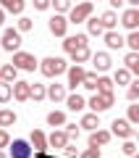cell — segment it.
I'll return each instance as SVG.
<instances>
[{
    "label": "cell",
    "mask_w": 139,
    "mask_h": 158,
    "mask_svg": "<svg viewBox=\"0 0 139 158\" xmlns=\"http://www.w3.org/2000/svg\"><path fill=\"white\" fill-rule=\"evenodd\" d=\"M39 71L45 74V77H50V79H55V77H61V74H66L68 71V63H66V58H42L39 61Z\"/></svg>",
    "instance_id": "1"
},
{
    "label": "cell",
    "mask_w": 139,
    "mask_h": 158,
    "mask_svg": "<svg viewBox=\"0 0 139 158\" xmlns=\"http://www.w3.org/2000/svg\"><path fill=\"white\" fill-rule=\"evenodd\" d=\"M113 103H116V95H113V92H95V95L87 100V106L95 113H105L108 108H113Z\"/></svg>",
    "instance_id": "2"
},
{
    "label": "cell",
    "mask_w": 139,
    "mask_h": 158,
    "mask_svg": "<svg viewBox=\"0 0 139 158\" xmlns=\"http://www.w3.org/2000/svg\"><path fill=\"white\" fill-rule=\"evenodd\" d=\"M11 63L18 69V71H34V69H39V61L32 56V53H26V50H16Z\"/></svg>",
    "instance_id": "3"
},
{
    "label": "cell",
    "mask_w": 139,
    "mask_h": 158,
    "mask_svg": "<svg viewBox=\"0 0 139 158\" xmlns=\"http://www.w3.org/2000/svg\"><path fill=\"white\" fill-rule=\"evenodd\" d=\"M92 11H95V6H92L89 0H81V3H76V6L68 11V21L71 24H81V21H87V19L92 16Z\"/></svg>",
    "instance_id": "4"
},
{
    "label": "cell",
    "mask_w": 139,
    "mask_h": 158,
    "mask_svg": "<svg viewBox=\"0 0 139 158\" xmlns=\"http://www.w3.org/2000/svg\"><path fill=\"white\" fill-rule=\"evenodd\" d=\"M0 48L3 50H21V32L18 29H3V37H0Z\"/></svg>",
    "instance_id": "5"
},
{
    "label": "cell",
    "mask_w": 139,
    "mask_h": 158,
    "mask_svg": "<svg viewBox=\"0 0 139 158\" xmlns=\"http://www.w3.org/2000/svg\"><path fill=\"white\" fill-rule=\"evenodd\" d=\"M61 45H63V50H66L68 56H73L76 50H81V48H87L89 42H87V34H66Z\"/></svg>",
    "instance_id": "6"
},
{
    "label": "cell",
    "mask_w": 139,
    "mask_h": 158,
    "mask_svg": "<svg viewBox=\"0 0 139 158\" xmlns=\"http://www.w3.org/2000/svg\"><path fill=\"white\" fill-rule=\"evenodd\" d=\"M68 19H66V13H55V16L47 21V29H50V34H55V37H66L68 34Z\"/></svg>",
    "instance_id": "7"
},
{
    "label": "cell",
    "mask_w": 139,
    "mask_h": 158,
    "mask_svg": "<svg viewBox=\"0 0 139 158\" xmlns=\"http://www.w3.org/2000/svg\"><path fill=\"white\" fill-rule=\"evenodd\" d=\"M110 132H113V135H116V137H121V140H131V137L137 135L129 118H116V121H113V124H110Z\"/></svg>",
    "instance_id": "8"
},
{
    "label": "cell",
    "mask_w": 139,
    "mask_h": 158,
    "mask_svg": "<svg viewBox=\"0 0 139 158\" xmlns=\"http://www.w3.org/2000/svg\"><path fill=\"white\" fill-rule=\"evenodd\" d=\"M68 87L71 90H76V87L84 85V77H87V69L81 66V63H73V66H68Z\"/></svg>",
    "instance_id": "9"
},
{
    "label": "cell",
    "mask_w": 139,
    "mask_h": 158,
    "mask_svg": "<svg viewBox=\"0 0 139 158\" xmlns=\"http://www.w3.org/2000/svg\"><path fill=\"white\" fill-rule=\"evenodd\" d=\"M34 150H32V142L29 140H13L11 145V158H32Z\"/></svg>",
    "instance_id": "10"
},
{
    "label": "cell",
    "mask_w": 139,
    "mask_h": 158,
    "mask_svg": "<svg viewBox=\"0 0 139 158\" xmlns=\"http://www.w3.org/2000/svg\"><path fill=\"white\" fill-rule=\"evenodd\" d=\"M13 98H16L18 103H26L32 100V82H13Z\"/></svg>",
    "instance_id": "11"
},
{
    "label": "cell",
    "mask_w": 139,
    "mask_h": 158,
    "mask_svg": "<svg viewBox=\"0 0 139 158\" xmlns=\"http://www.w3.org/2000/svg\"><path fill=\"white\" fill-rule=\"evenodd\" d=\"M121 24L129 29V32L139 29V8H126V11L121 13Z\"/></svg>",
    "instance_id": "12"
},
{
    "label": "cell",
    "mask_w": 139,
    "mask_h": 158,
    "mask_svg": "<svg viewBox=\"0 0 139 158\" xmlns=\"http://www.w3.org/2000/svg\"><path fill=\"white\" fill-rule=\"evenodd\" d=\"M29 142H32V148L34 150H39V153H45L47 150V135H45L42 129H32V135H29Z\"/></svg>",
    "instance_id": "13"
},
{
    "label": "cell",
    "mask_w": 139,
    "mask_h": 158,
    "mask_svg": "<svg viewBox=\"0 0 139 158\" xmlns=\"http://www.w3.org/2000/svg\"><path fill=\"white\" fill-rule=\"evenodd\" d=\"M71 142V137L66 135V129H53V135H47V145L50 148H66Z\"/></svg>",
    "instance_id": "14"
},
{
    "label": "cell",
    "mask_w": 139,
    "mask_h": 158,
    "mask_svg": "<svg viewBox=\"0 0 139 158\" xmlns=\"http://www.w3.org/2000/svg\"><path fill=\"white\" fill-rule=\"evenodd\" d=\"M92 63H95V71H108L110 69V53H105V50H100V53H92Z\"/></svg>",
    "instance_id": "15"
},
{
    "label": "cell",
    "mask_w": 139,
    "mask_h": 158,
    "mask_svg": "<svg viewBox=\"0 0 139 158\" xmlns=\"http://www.w3.org/2000/svg\"><path fill=\"white\" fill-rule=\"evenodd\" d=\"M102 37H105V45L110 48V50H121V48L126 45V37H121V34H118L116 29H110V32H105Z\"/></svg>",
    "instance_id": "16"
},
{
    "label": "cell",
    "mask_w": 139,
    "mask_h": 158,
    "mask_svg": "<svg viewBox=\"0 0 139 158\" xmlns=\"http://www.w3.org/2000/svg\"><path fill=\"white\" fill-rule=\"evenodd\" d=\"M110 137H113V132L110 129H95V132H89V145H108L110 142Z\"/></svg>",
    "instance_id": "17"
},
{
    "label": "cell",
    "mask_w": 139,
    "mask_h": 158,
    "mask_svg": "<svg viewBox=\"0 0 139 158\" xmlns=\"http://www.w3.org/2000/svg\"><path fill=\"white\" fill-rule=\"evenodd\" d=\"M79 127H81V129H89V132H95L97 127H100V113H95V111L84 113V116H81V121H79Z\"/></svg>",
    "instance_id": "18"
},
{
    "label": "cell",
    "mask_w": 139,
    "mask_h": 158,
    "mask_svg": "<svg viewBox=\"0 0 139 158\" xmlns=\"http://www.w3.org/2000/svg\"><path fill=\"white\" fill-rule=\"evenodd\" d=\"M0 8L6 13H16V16H21L24 8H26V3L24 0H0Z\"/></svg>",
    "instance_id": "19"
},
{
    "label": "cell",
    "mask_w": 139,
    "mask_h": 158,
    "mask_svg": "<svg viewBox=\"0 0 139 158\" xmlns=\"http://www.w3.org/2000/svg\"><path fill=\"white\" fill-rule=\"evenodd\" d=\"M47 98H50V100L53 103H61V100H66V85H58V82H55V85H47Z\"/></svg>",
    "instance_id": "20"
},
{
    "label": "cell",
    "mask_w": 139,
    "mask_h": 158,
    "mask_svg": "<svg viewBox=\"0 0 139 158\" xmlns=\"http://www.w3.org/2000/svg\"><path fill=\"white\" fill-rule=\"evenodd\" d=\"M66 106H68V111L79 113V111H84V108H87V100H84L79 92H73V95H68V98H66Z\"/></svg>",
    "instance_id": "21"
},
{
    "label": "cell",
    "mask_w": 139,
    "mask_h": 158,
    "mask_svg": "<svg viewBox=\"0 0 139 158\" xmlns=\"http://www.w3.org/2000/svg\"><path fill=\"white\" fill-rule=\"evenodd\" d=\"M100 24L105 27V32H110V29H116V27H118V13L113 11V8H110V11H105V13L100 16Z\"/></svg>",
    "instance_id": "22"
},
{
    "label": "cell",
    "mask_w": 139,
    "mask_h": 158,
    "mask_svg": "<svg viewBox=\"0 0 139 158\" xmlns=\"http://www.w3.org/2000/svg\"><path fill=\"white\" fill-rule=\"evenodd\" d=\"M123 63H126V69L131 74H137V77H139V53L137 50H129L126 58H123Z\"/></svg>",
    "instance_id": "23"
},
{
    "label": "cell",
    "mask_w": 139,
    "mask_h": 158,
    "mask_svg": "<svg viewBox=\"0 0 139 158\" xmlns=\"http://www.w3.org/2000/svg\"><path fill=\"white\" fill-rule=\"evenodd\" d=\"M87 32L92 34V37H102V34H105V27L100 24V19L89 16V19H87Z\"/></svg>",
    "instance_id": "24"
},
{
    "label": "cell",
    "mask_w": 139,
    "mask_h": 158,
    "mask_svg": "<svg viewBox=\"0 0 139 158\" xmlns=\"http://www.w3.org/2000/svg\"><path fill=\"white\" fill-rule=\"evenodd\" d=\"M47 127H53V129L66 127V113H63V111H50V113H47Z\"/></svg>",
    "instance_id": "25"
},
{
    "label": "cell",
    "mask_w": 139,
    "mask_h": 158,
    "mask_svg": "<svg viewBox=\"0 0 139 158\" xmlns=\"http://www.w3.org/2000/svg\"><path fill=\"white\" fill-rule=\"evenodd\" d=\"M0 74H3V82H16V77H18V69L13 66V63H3L0 66Z\"/></svg>",
    "instance_id": "26"
},
{
    "label": "cell",
    "mask_w": 139,
    "mask_h": 158,
    "mask_svg": "<svg viewBox=\"0 0 139 158\" xmlns=\"http://www.w3.org/2000/svg\"><path fill=\"white\" fill-rule=\"evenodd\" d=\"M16 124V113L11 108H0V127L6 129V127H13Z\"/></svg>",
    "instance_id": "27"
},
{
    "label": "cell",
    "mask_w": 139,
    "mask_h": 158,
    "mask_svg": "<svg viewBox=\"0 0 139 158\" xmlns=\"http://www.w3.org/2000/svg\"><path fill=\"white\" fill-rule=\"evenodd\" d=\"M113 82H116V85H131V71H129V69L126 66H123V69H118V71L116 74H113Z\"/></svg>",
    "instance_id": "28"
},
{
    "label": "cell",
    "mask_w": 139,
    "mask_h": 158,
    "mask_svg": "<svg viewBox=\"0 0 139 158\" xmlns=\"http://www.w3.org/2000/svg\"><path fill=\"white\" fill-rule=\"evenodd\" d=\"M71 61H73V63H87V61H92V50H89V45L81 48V50H76V53L71 56Z\"/></svg>",
    "instance_id": "29"
},
{
    "label": "cell",
    "mask_w": 139,
    "mask_h": 158,
    "mask_svg": "<svg viewBox=\"0 0 139 158\" xmlns=\"http://www.w3.org/2000/svg\"><path fill=\"white\" fill-rule=\"evenodd\" d=\"M126 98H129L131 103H137V100H139V77H137V79H131V85L126 87Z\"/></svg>",
    "instance_id": "30"
},
{
    "label": "cell",
    "mask_w": 139,
    "mask_h": 158,
    "mask_svg": "<svg viewBox=\"0 0 139 158\" xmlns=\"http://www.w3.org/2000/svg\"><path fill=\"white\" fill-rule=\"evenodd\" d=\"M13 98V85L11 82H0V103H8Z\"/></svg>",
    "instance_id": "31"
},
{
    "label": "cell",
    "mask_w": 139,
    "mask_h": 158,
    "mask_svg": "<svg viewBox=\"0 0 139 158\" xmlns=\"http://www.w3.org/2000/svg\"><path fill=\"white\" fill-rule=\"evenodd\" d=\"M97 71H87V77H84V85L81 87H87V90H92V92H97Z\"/></svg>",
    "instance_id": "32"
},
{
    "label": "cell",
    "mask_w": 139,
    "mask_h": 158,
    "mask_svg": "<svg viewBox=\"0 0 139 158\" xmlns=\"http://www.w3.org/2000/svg\"><path fill=\"white\" fill-rule=\"evenodd\" d=\"M47 98V85H32V100H45Z\"/></svg>",
    "instance_id": "33"
},
{
    "label": "cell",
    "mask_w": 139,
    "mask_h": 158,
    "mask_svg": "<svg viewBox=\"0 0 139 158\" xmlns=\"http://www.w3.org/2000/svg\"><path fill=\"white\" fill-rule=\"evenodd\" d=\"M113 85H116V82H113L110 77H100L97 79V92H113Z\"/></svg>",
    "instance_id": "34"
},
{
    "label": "cell",
    "mask_w": 139,
    "mask_h": 158,
    "mask_svg": "<svg viewBox=\"0 0 139 158\" xmlns=\"http://www.w3.org/2000/svg\"><path fill=\"white\" fill-rule=\"evenodd\" d=\"M71 3H73V0H53V8H55V13H68L73 8Z\"/></svg>",
    "instance_id": "35"
},
{
    "label": "cell",
    "mask_w": 139,
    "mask_h": 158,
    "mask_svg": "<svg viewBox=\"0 0 139 158\" xmlns=\"http://www.w3.org/2000/svg\"><path fill=\"white\" fill-rule=\"evenodd\" d=\"M79 158H102V153H100L97 145H89V148H84V150L79 153Z\"/></svg>",
    "instance_id": "36"
},
{
    "label": "cell",
    "mask_w": 139,
    "mask_h": 158,
    "mask_svg": "<svg viewBox=\"0 0 139 158\" xmlns=\"http://www.w3.org/2000/svg\"><path fill=\"white\" fill-rule=\"evenodd\" d=\"M126 45L131 48V50H137V53H139V29L129 32V37H126Z\"/></svg>",
    "instance_id": "37"
},
{
    "label": "cell",
    "mask_w": 139,
    "mask_h": 158,
    "mask_svg": "<svg viewBox=\"0 0 139 158\" xmlns=\"http://www.w3.org/2000/svg\"><path fill=\"white\" fill-rule=\"evenodd\" d=\"M121 150H123V156H129V158H131L134 153L139 150V145H137V142H131V140H126V142H123V148H121Z\"/></svg>",
    "instance_id": "38"
},
{
    "label": "cell",
    "mask_w": 139,
    "mask_h": 158,
    "mask_svg": "<svg viewBox=\"0 0 139 158\" xmlns=\"http://www.w3.org/2000/svg\"><path fill=\"white\" fill-rule=\"evenodd\" d=\"M129 121H131V124H139V103L129 106Z\"/></svg>",
    "instance_id": "39"
},
{
    "label": "cell",
    "mask_w": 139,
    "mask_h": 158,
    "mask_svg": "<svg viewBox=\"0 0 139 158\" xmlns=\"http://www.w3.org/2000/svg\"><path fill=\"white\" fill-rule=\"evenodd\" d=\"M34 27V21H32V19H26V16H21V19H18V32H29V29H32Z\"/></svg>",
    "instance_id": "40"
},
{
    "label": "cell",
    "mask_w": 139,
    "mask_h": 158,
    "mask_svg": "<svg viewBox=\"0 0 139 158\" xmlns=\"http://www.w3.org/2000/svg\"><path fill=\"white\" fill-rule=\"evenodd\" d=\"M63 156H66V158H79V150H76V145H71V142H68V145L63 148Z\"/></svg>",
    "instance_id": "41"
},
{
    "label": "cell",
    "mask_w": 139,
    "mask_h": 158,
    "mask_svg": "<svg viewBox=\"0 0 139 158\" xmlns=\"http://www.w3.org/2000/svg\"><path fill=\"white\" fill-rule=\"evenodd\" d=\"M34 3V8H37V11H47V8L53 6V0H32Z\"/></svg>",
    "instance_id": "42"
},
{
    "label": "cell",
    "mask_w": 139,
    "mask_h": 158,
    "mask_svg": "<svg viewBox=\"0 0 139 158\" xmlns=\"http://www.w3.org/2000/svg\"><path fill=\"white\" fill-rule=\"evenodd\" d=\"M8 145H11V137H8V132L0 127V148H8Z\"/></svg>",
    "instance_id": "43"
},
{
    "label": "cell",
    "mask_w": 139,
    "mask_h": 158,
    "mask_svg": "<svg viewBox=\"0 0 139 158\" xmlns=\"http://www.w3.org/2000/svg\"><path fill=\"white\" fill-rule=\"evenodd\" d=\"M66 135H68V137H79V127H76V124H68V121H66Z\"/></svg>",
    "instance_id": "44"
},
{
    "label": "cell",
    "mask_w": 139,
    "mask_h": 158,
    "mask_svg": "<svg viewBox=\"0 0 139 158\" xmlns=\"http://www.w3.org/2000/svg\"><path fill=\"white\" fill-rule=\"evenodd\" d=\"M108 3H110V6H113V8H121V6H123V3H126V0H108Z\"/></svg>",
    "instance_id": "45"
},
{
    "label": "cell",
    "mask_w": 139,
    "mask_h": 158,
    "mask_svg": "<svg viewBox=\"0 0 139 158\" xmlns=\"http://www.w3.org/2000/svg\"><path fill=\"white\" fill-rule=\"evenodd\" d=\"M129 3V8H139V0H126Z\"/></svg>",
    "instance_id": "46"
},
{
    "label": "cell",
    "mask_w": 139,
    "mask_h": 158,
    "mask_svg": "<svg viewBox=\"0 0 139 158\" xmlns=\"http://www.w3.org/2000/svg\"><path fill=\"white\" fill-rule=\"evenodd\" d=\"M3 24H6V11L0 8V27H3Z\"/></svg>",
    "instance_id": "47"
},
{
    "label": "cell",
    "mask_w": 139,
    "mask_h": 158,
    "mask_svg": "<svg viewBox=\"0 0 139 158\" xmlns=\"http://www.w3.org/2000/svg\"><path fill=\"white\" fill-rule=\"evenodd\" d=\"M32 158H47V156H45V153H39V150H34V156Z\"/></svg>",
    "instance_id": "48"
},
{
    "label": "cell",
    "mask_w": 139,
    "mask_h": 158,
    "mask_svg": "<svg viewBox=\"0 0 139 158\" xmlns=\"http://www.w3.org/2000/svg\"><path fill=\"white\" fill-rule=\"evenodd\" d=\"M0 158H8V156H6V153H3V150H0Z\"/></svg>",
    "instance_id": "49"
},
{
    "label": "cell",
    "mask_w": 139,
    "mask_h": 158,
    "mask_svg": "<svg viewBox=\"0 0 139 158\" xmlns=\"http://www.w3.org/2000/svg\"><path fill=\"white\" fill-rule=\"evenodd\" d=\"M131 158H139V150H137V153H134V156H131Z\"/></svg>",
    "instance_id": "50"
},
{
    "label": "cell",
    "mask_w": 139,
    "mask_h": 158,
    "mask_svg": "<svg viewBox=\"0 0 139 158\" xmlns=\"http://www.w3.org/2000/svg\"><path fill=\"white\" fill-rule=\"evenodd\" d=\"M0 82H3V74H0Z\"/></svg>",
    "instance_id": "51"
},
{
    "label": "cell",
    "mask_w": 139,
    "mask_h": 158,
    "mask_svg": "<svg viewBox=\"0 0 139 158\" xmlns=\"http://www.w3.org/2000/svg\"><path fill=\"white\" fill-rule=\"evenodd\" d=\"M137 140H139V132H137Z\"/></svg>",
    "instance_id": "52"
},
{
    "label": "cell",
    "mask_w": 139,
    "mask_h": 158,
    "mask_svg": "<svg viewBox=\"0 0 139 158\" xmlns=\"http://www.w3.org/2000/svg\"><path fill=\"white\" fill-rule=\"evenodd\" d=\"M76 3H81V0H76Z\"/></svg>",
    "instance_id": "53"
},
{
    "label": "cell",
    "mask_w": 139,
    "mask_h": 158,
    "mask_svg": "<svg viewBox=\"0 0 139 158\" xmlns=\"http://www.w3.org/2000/svg\"><path fill=\"white\" fill-rule=\"evenodd\" d=\"M0 50H3V48H0Z\"/></svg>",
    "instance_id": "54"
}]
</instances>
